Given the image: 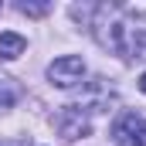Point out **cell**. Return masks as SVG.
I'll use <instances>...</instances> for the list:
<instances>
[{
  "instance_id": "cell-1",
  "label": "cell",
  "mask_w": 146,
  "mask_h": 146,
  "mask_svg": "<svg viewBox=\"0 0 146 146\" xmlns=\"http://www.w3.org/2000/svg\"><path fill=\"white\" fill-rule=\"evenodd\" d=\"M54 126H58V133L65 139H85L92 133V109L88 106H65L58 112Z\"/></svg>"
},
{
  "instance_id": "cell-2",
  "label": "cell",
  "mask_w": 146,
  "mask_h": 146,
  "mask_svg": "<svg viewBox=\"0 0 146 146\" xmlns=\"http://www.w3.org/2000/svg\"><path fill=\"white\" fill-rule=\"evenodd\" d=\"M82 78H85V61L78 54H61L48 65V82L54 88H75Z\"/></svg>"
},
{
  "instance_id": "cell-3",
  "label": "cell",
  "mask_w": 146,
  "mask_h": 146,
  "mask_svg": "<svg viewBox=\"0 0 146 146\" xmlns=\"http://www.w3.org/2000/svg\"><path fill=\"white\" fill-rule=\"evenodd\" d=\"M112 139L119 146H146V115H139V112H122L112 122Z\"/></svg>"
},
{
  "instance_id": "cell-4",
  "label": "cell",
  "mask_w": 146,
  "mask_h": 146,
  "mask_svg": "<svg viewBox=\"0 0 146 146\" xmlns=\"http://www.w3.org/2000/svg\"><path fill=\"white\" fill-rule=\"evenodd\" d=\"M24 48H27V41H24L21 34H14V31H3V34H0V58L14 61V58L24 54Z\"/></svg>"
},
{
  "instance_id": "cell-5",
  "label": "cell",
  "mask_w": 146,
  "mask_h": 146,
  "mask_svg": "<svg viewBox=\"0 0 146 146\" xmlns=\"http://www.w3.org/2000/svg\"><path fill=\"white\" fill-rule=\"evenodd\" d=\"M17 10H21V14H31V17H41V14L51 10V3H27V0H24V3H17Z\"/></svg>"
},
{
  "instance_id": "cell-6",
  "label": "cell",
  "mask_w": 146,
  "mask_h": 146,
  "mask_svg": "<svg viewBox=\"0 0 146 146\" xmlns=\"http://www.w3.org/2000/svg\"><path fill=\"white\" fill-rule=\"evenodd\" d=\"M139 92H143V95H146V72L139 75Z\"/></svg>"
}]
</instances>
